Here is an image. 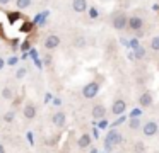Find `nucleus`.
<instances>
[{
    "label": "nucleus",
    "instance_id": "nucleus-1",
    "mask_svg": "<svg viewBox=\"0 0 159 153\" xmlns=\"http://www.w3.org/2000/svg\"><path fill=\"white\" fill-rule=\"evenodd\" d=\"M127 22H128V15L125 12H115L113 17H111V26H113V29L116 31H123L127 29Z\"/></svg>",
    "mask_w": 159,
    "mask_h": 153
},
{
    "label": "nucleus",
    "instance_id": "nucleus-2",
    "mask_svg": "<svg viewBox=\"0 0 159 153\" xmlns=\"http://www.w3.org/2000/svg\"><path fill=\"white\" fill-rule=\"evenodd\" d=\"M120 143H121V134H120V131H116V129H111V131H108L106 139H104V148H106V150H111V148H115L116 145H120Z\"/></svg>",
    "mask_w": 159,
    "mask_h": 153
},
{
    "label": "nucleus",
    "instance_id": "nucleus-3",
    "mask_svg": "<svg viewBox=\"0 0 159 153\" xmlns=\"http://www.w3.org/2000/svg\"><path fill=\"white\" fill-rule=\"evenodd\" d=\"M140 129H142V134H144L145 138H152V136L157 134L159 126H157V122H156V121H145L144 124L140 126Z\"/></svg>",
    "mask_w": 159,
    "mask_h": 153
},
{
    "label": "nucleus",
    "instance_id": "nucleus-4",
    "mask_svg": "<svg viewBox=\"0 0 159 153\" xmlns=\"http://www.w3.org/2000/svg\"><path fill=\"white\" fill-rule=\"evenodd\" d=\"M36 114H38L36 104L33 100H28L24 104V107H22V116H24V119H26V121H33V119L36 117Z\"/></svg>",
    "mask_w": 159,
    "mask_h": 153
},
{
    "label": "nucleus",
    "instance_id": "nucleus-5",
    "mask_svg": "<svg viewBox=\"0 0 159 153\" xmlns=\"http://www.w3.org/2000/svg\"><path fill=\"white\" fill-rule=\"evenodd\" d=\"M98 92H99V83L98 82H89L82 87V95L86 99H94L98 95Z\"/></svg>",
    "mask_w": 159,
    "mask_h": 153
},
{
    "label": "nucleus",
    "instance_id": "nucleus-6",
    "mask_svg": "<svg viewBox=\"0 0 159 153\" xmlns=\"http://www.w3.org/2000/svg\"><path fill=\"white\" fill-rule=\"evenodd\" d=\"M127 27H128L130 31H134V32H139V31H142V27H144V19H142L140 15H132V17H128Z\"/></svg>",
    "mask_w": 159,
    "mask_h": 153
},
{
    "label": "nucleus",
    "instance_id": "nucleus-7",
    "mask_svg": "<svg viewBox=\"0 0 159 153\" xmlns=\"http://www.w3.org/2000/svg\"><path fill=\"white\" fill-rule=\"evenodd\" d=\"M52 122H53V126H55V128H58V129L65 128V124H67V114H65L63 111H57V112H53V116H52Z\"/></svg>",
    "mask_w": 159,
    "mask_h": 153
},
{
    "label": "nucleus",
    "instance_id": "nucleus-8",
    "mask_svg": "<svg viewBox=\"0 0 159 153\" xmlns=\"http://www.w3.org/2000/svg\"><path fill=\"white\" fill-rule=\"evenodd\" d=\"M43 44H45V48H46V49H50V51L55 49V48L60 46V36H57V34H48Z\"/></svg>",
    "mask_w": 159,
    "mask_h": 153
},
{
    "label": "nucleus",
    "instance_id": "nucleus-9",
    "mask_svg": "<svg viewBox=\"0 0 159 153\" xmlns=\"http://www.w3.org/2000/svg\"><path fill=\"white\" fill-rule=\"evenodd\" d=\"M125 111H127V102H125L123 99H116V100L111 104V112H113L115 116L123 114Z\"/></svg>",
    "mask_w": 159,
    "mask_h": 153
},
{
    "label": "nucleus",
    "instance_id": "nucleus-10",
    "mask_svg": "<svg viewBox=\"0 0 159 153\" xmlns=\"http://www.w3.org/2000/svg\"><path fill=\"white\" fill-rule=\"evenodd\" d=\"M91 116H93L96 121L104 119V117H106V107H104L103 104H96V105L93 107V111H91Z\"/></svg>",
    "mask_w": 159,
    "mask_h": 153
},
{
    "label": "nucleus",
    "instance_id": "nucleus-11",
    "mask_svg": "<svg viewBox=\"0 0 159 153\" xmlns=\"http://www.w3.org/2000/svg\"><path fill=\"white\" fill-rule=\"evenodd\" d=\"M77 146H79L80 150H86L91 146V134L89 133H84V134L79 136V139H77Z\"/></svg>",
    "mask_w": 159,
    "mask_h": 153
},
{
    "label": "nucleus",
    "instance_id": "nucleus-12",
    "mask_svg": "<svg viewBox=\"0 0 159 153\" xmlns=\"http://www.w3.org/2000/svg\"><path fill=\"white\" fill-rule=\"evenodd\" d=\"M72 9L74 12L82 14L87 10V0H72Z\"/></svg>",
    "mask_w": 159,
    "mask_h": 153
},
{
    "label": "nucleus",
    "instance_id": "nucleus-13",
    "mask_svg": "<svg viewBox=\"0 0 159 153\" xmlns=\"http://www.w3.org/2000/svg\"><path fill=\"white\" fill-rule=\"evenodd\" d=\"M139 104H140V107H151L152 105L151 92H144V94H140V97H139Z\"/></svg>",
    "mask_w": 159,
    "mask_h": 153
},
{
    "label": "nucleus",
    "instance_id": "nucleus-14",
    "mask_svg": "<svg viewBox=\"0 0 159 153\" xmlns=\"http://www.w3.org/2000/svg\"><path fill=\"white\" fill-rule=\"evenodd\" d=\"M142 126V121L140 117H137V116H132L130 119H128V128L132 129V131H137L139 128Z\"/></svg>",
    "mask_w": 159,
    "mask_h": 153
},
{
    "label": "nucleus",
    "instance_id": "nucleus-15",
    "mask_svg": "<svg viewBox=\"0 0 159 153\" xmlns=\"http://www.w3.org/2000/svg\"><path fill=\"white\" fill-rule=\"evenodd\" d=\"M2 97H4L5 100H12V99H14V90H12V87L5 85V87L2 88Z\"/></svg>",
    "mask_w": 159,
    "mask_h": 153
},
{
    "label": "nucleus",
    "instance_id": "nucleus-16",
    "mask_svg": "<svg viewBox=\"0 0 159 153\" xmlns=\"http://www.w3.org/2000/svg\"><path fill=\"white\" fill-rule=\"evenodd\" d=\"M33 5V0H16V7L19 10H24V9H29Z\"/></svg>",
    "mask_w": 159,
    "mask_h": 153
},
{
    "label": "nucleus",
    "instance_id": "nucleus-17",
    "mask_svg": "<svg viewBox=\"0 0 159 153\" xmlns=\"http://www.w3.org/2000/svg\"><path fill=\"white\" fill-rule=\"evenodd\" d=\"M14 119H16V111H14V109H11V111H7L4 114V122H7V124L14 122Z\"/></svg>",
    "mask_w": 159,
    "mask_h": 153
},
{
    "label": "nucleus",
    "instance_id": "nucleus-18",
    "mask_svg": "<svg viewBox=\"0 0 159 153\" xmlns=\"http://www.w3.org/2000/svg\"><path fill=\"white\" fill-rule=\"evenodd\" d=\"M134 56H135V60H142V58H145V48L137 46L135 51H134Z\"/></svg>",
    "mask_w": 159,
    "mask_h": 153
},
{
    "label": "nucleus",
    "instance_id": "nucleus-19",
    "mask_svg": "<svg viewBox=\"0 0 159 153\" xmlns=\"http://www.w3.org/2000/svg\"><path fill=\"white\" fill-rule=\"evenodd\" d=\"M87 44V41H86V37L84 36H77L75 39H74V46L75 48H84Z\"/></svg>",
    "mask_w": 159,
    "mask_h": 153
},
{
    "label": "nucleus",
    "instance_id": "nucleus-20",
    "mask_svg": "<svg viewBox=\"0 0 159 153\" xmlns=\"http://www.w3.org/2000/svg\"><path fill=\"white\" fill-rule=\"evenodd\" d=\"M26 73H28V70H26L24 66L17 68V71H16V78H17V80H21V78H24V77H26Z\"/></svg>",
    "mask_w": 159,
    "mask_h": 153
},
{
    "label": "nucleus",
    "instance_id": "nucleus-21",
    "mask_svg": "<svg viewBox=\"0 0 159 153\" xmlns=\"http://www.w3.org/2000/svg\"><path fill=\"white\" fill-rule=\"evenodd\" d=\"M151 49H152V51H159V37H157V36L152 37V41H151Z\"/></svg>",
    "mask_w": 159,
    "mask_h": 153
},
{
    "label": "nucleus",
    "instance_id": "nucleus-22",
    "mask_svg": "<svg viewBox=\"0 0 159 153\" xmlns=\"http://www.w3.org/2000/svg\"><path fill=\"white\" fill-rule=\"evenodd\" d=\"M5 66V60H4V58H2V56H0V70H2V68H4Z\"/></svg>",
    "mask_w": 159,
    "mask_h": 153
},
{
    "label": "nucleus",
    "instance_id": "nucleus-23",
    "mask_svg": "<svg viewBox=\"0 0 159 153\" xmlns=\"http://www.w3.org/2000/svg\"><path fill=\"white\" fill-rule=\"evenodd\" d=\"M11 3V0H0V5H9Z\"/></svg>",
    "mask_w": 159,
    "mask_h": 153
},
{
    "label": "nucleus",
    "instance_id": "nucleus-24",
    "mask_svg": "<svg viewBox=\"0 0 159 153\" xmlns=\"http://www.w3.org/2000/svg\"><path fill=\"white\" fill-rule=\"evenodd\" d=\"M45 63H46V65H52V58L46 56V58H45Z\"/></svg>",
    "mask_w": 159,
    "mask_h": 153
},
{
    "label": "nucleus",
    "instance_id": "nucleus-25",
    "mask_svg": "<svg viewBox=\"0 0 159 153\" xmlns=\"http://www.w3.org/2000/svg\"><path fill=\"white\" fill-rule=\"evenodd\" d=\"M91 17H98V10H91Z\"/></svg>",
    "mask_w": 159,
    "mask_h": 153
},
{
    "label": "nucleus",
    "instance_id": "nucleus-26",
    "mask_svg": "<svg viewBox=\"0 0 159 153\" xmlns=\"http://www.w3.org/2000/svg\"><path fill=\"white\" fill-rule=\"evenodd\" d=\"M0 153H5V146L2 145V143H0Z\"/></svg>",
    "mask_w": 159,
    "mask_h": 153
},
{
    "label": "nucleus",
    "instance_id": "nucleus-27",
    "mask_svg": "<svg viewBox=\"0 0 159 153\" xmlns=\"http://www.w3.org/2000/svg\"><path fill=\"white\" fill-rule=\"evenodd\" d=\"M41 153H52V151H41Z\"/></svg>",
    "mask_w": 159,
    "mask_h": 153
},
{
    "label": "nucleus",
    "instance_id": "nucleus-28",
    "mask_svg": "<svg viewBox=\"0 0 159 153\" xmlns=\"http://www.w3.org/2000/svg\"><path fill=\"white\" fill-rule=\"evenodd\" d=\"M157 134H159V131H157Z\"/></svg>",
    "mask_w": 159,
    "mask_h": 153
}]
</instances>
